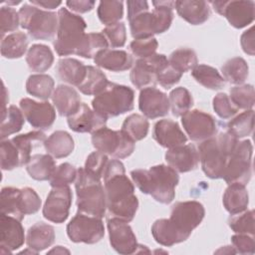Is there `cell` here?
<instances>
[{
  "label": "cell",
  "mask_w": 255,
  "mask_h": 255,
  "mask_svg": "<svg viewBox=\"0 0 255 255\" xmlns=\"http://www.w3.org/2000/svg\"><path fill=\"white\" fill-rule=\"evenodd\" d=\"M204 206L195 200L178 201L172 205L169 218L157 219L151 226L154 240L162 246H172L185 241L201 223Z\"/></svg>",
  "instance_id": "cell-1"
},
{
  "label": "cell",
  "mask_w": 255,
  "mask_h": 255,
  "mask_svg": "<svg viewBox=\"0 0 255 255\" xmlns=\"http://www.w3.org/2000/svg\"><path fill=\"white\" fill-rule=\"evenodd\" d=\"M133 184L144 194H149L157 202L169 204L175 197V187L179 182L178 172L166 164H157L149 169L137 168L130 171Z\"/></svg>",
  "instance_id": "cell-2"
},
{
  "label": "cell",
  "mask_w": 255,
  "mask_h": 255,
  "mask_svg": "<svg viewBox=\"0 0 255 255\" xmlns=\"http://www.w3.org/2000/svg\"><path fill=\"white\" fill-rule=\"evenodd\" d=\"M238 139L230 133L221 132L198 145L199 161L206 176L212 179L222 178L225 166Z\"/></svg>",
  "instance_id": "cell-3"
},
{
  "label": "cell",
  "mask_w": 255,
  "mask_h": 255,
  "mask_svg": "<svg viewBox=\"0 0 255 255\" xmlns=\"http://www.w3.org/2000/svg\"><path fill=\"white\" fill-rule=\"evenodd\" d=\"M153 10L142 11L130 19L129 29L133 39L151 38L167 31L173 20L175 1H152Z\"/></svg>",
  "instance_id": "cell-4"
},
{
  "label": "cell",
  "mask_w": 255,
  "mask_h": 255,
  "mask_svg": "<svg viewBox=\"0 0 255 255\" xmlns=\"http://www.w3.org/2000/svg\"><path fill=\"white\" fill-rule=\"evenodd\" d=\"M78 212L103 218L107 211V198L101 179L84 167L78 169L75 180Z\"/></svg>",
  "instance_id": "cell-5"
},
{
  "label": "cell",
  "mask_w": 255,
  "mask_h": 255,
  "mask_svg": "<svg viewBox=\"0 0 255 255\" xmlns=\"http://www.w3.org/2000/svg\"><path fill=\"white\" fill-rule=\"evenodd\" d=\"M87 24L85 20L67 8L58 11L57 37L53 43L59 56L78 55L86 37Z\"/></svg>",
  "instance_id": "cell-6"
},
{
  "label": "cell",
  "mask_w": 255,
  "mask_h": 255,
  "mask_svg": "<svg viewBox=\"0 0 255 255\" xmlns=\"http://www.w3.org/2000/svg\"><path fill=\"white\" fill-rule=\"evenodd\" d=\"M134 92L131 88L109 82L92 101L95 112L106 118L118 117L133 109Z\"/></svg>",
  "instance_id": "cell-7"
},
{
  "label": "cell",
  "mask_w": 255,
  "mask_h": 255,
  "mask_svg": "<svg viewBox=\"0 0 255 255\" xmlns=\"http://www.w3.org/2000/svg\"><path fill=\"white\" fill-rule=\"evenodd\" d=\"M20 26L36 40H51L58 30V14L25 3L19 9Z\"/></svg>",
  "instance_id": "cell-8"
},
{
  "label": "cell",
  "mask_w": 255,
  "mask_h": 255,
  "mask_svg": "<svg viewBox=\"0 0 255 255\" xmlns=\"http://www.w3.org/2000/svg\"><path fill=\"white\" fill-rule=\"evenodd\" d=\"M253 145L251 140L238 141L231 152L225 166L222 178L226 183H241L246 185L252 175Z\"/></svg>",
  "instance_id": "cell-9"
},
{
  "label": "cell",
  "mask_w": 255,
  "mask_h": 255,
  "mask_svg": "<svg viewBox=\"0 0 255 255\" xmlns=\"http://www.w3.org/2000/svg\"><path fill=\"white\" fill-rule=\"evenodd\" d=\"M93 146L118 159L129 156L134 150V141L122 130H114L104 127L92 133Z\"/></svg>",
  "instance_id": "cell-10"
},
{
  "label": "cell",
  "mask_w": 255,
  "mask_h": 255,
  "mask_svg": "<svg viewBox=\"0 0 255 255\" xmlns=\"http://www.w3.org/2000/svg\"><path fill=\"white\" fill-rule=\"evenodd\" d=\"M67 235L75 243L95 244L105 235L102 218L77 212L67 225Z\"/></svg>",
  "instance_id": "cell-11"
},
{
  "label": "cell",
  "mask_w": 255,
  "mask_h": 255,
  "mask_svg": "<svg viewBox=\"0 0 255 255\" xmlns=\"http://www.w3.org/2000/svg\"><path fill=\"white\" fill-rule=\"evenodd\" d=\"M213 9L225 17L234 28L241 29L254 21L255 3L251 0L236 1H211Z\"/></svg>",
  "instance_id": "cell-12"
},
{
  "label": "cell",
  "mask_w": 255,
  "mask_h": 255,
  "mask_svg": "<svg viewBox=\"0 0 255 255\" xmlns=\"http://www.w3.org/2000/svg\"><path fill=\"white\" fill-rule=\"evenodd\" d=\"M168 63L163 54H153L147 58L137 59L132 65L129 74L131 84L139 90L147 87H154L156 84V74Z\"/></svg>",
  "instance_id": "cell-13"
},
{
  "label": "cell",
  "mask_w": 255,
  "mask_h": 255,
  "mask_svg": "<svg viewBox=\"0 0 255 255\" xmlns=\"http://www.w3.org/2000/svg\"><path fill=\"white\" fill-rule=\"evenodd\" d=\"M186 134L193 141H203L217 134L218 127L214 118L202 111L191 110L181 117Z\"/></svg>",
  "instance_id": "cell-14"
},
{
  "label": "cell",
  "mask_w": 255,
  "mask_h": 255,
  "mask_svg": "<svg viewBox=\"0 0 255 255\" xmlns=\"http://www.w3.org/2000/svg\"><path fill=\"white\" fill-rule=\"evenodd\" d=\"M72 197L69 185L52 187L43 206V216L54 223L65 222L69 217Z\"/></svg>",
  "instance_id": "cell-15"
},
{
  "label": "cell",
  "mask_w": 255,
  "mask_h": 255,
  "mask_svg": "<svg viewBox=\"0 0 255 255\" xmlns=\"http://www.w3.org/2000/svg\"><path fill=\"white\" fill-rule=\"evenodd\" d=\"M107 226L111 246L120 254H132L137 250V241L128 222L116 218L108 217Z\"/></svg>",
  "instance_id": "cell-16"
},
{
  "label": "cell",
  "mask_w": 255,
  "mask_h": 255,
  "mask_svg": "<svg viewBox=\"0 0 255 255\" xmlns=\"http://www.w3.org/2000/svg\"><path fill=\"white\" fill-rule=\"evenodd\" d=\"M20 109L27 122L35 128L48 129L56 120V111L47 101L36 102L30 98H23L20 101Z\"/></svg>",
  "instance_id": "cell-17"
},
{
  "label": "cell",
  "mask_w": 255,
  "mask_h": 255,
  "mask_svg": "<svg viewBox=\"0 0 255 255\" xmlns=\"http://www.w3.org/2000/svg\"><path fill=\"white\" fill-rule=\"evenodd\" d=\"M138 108L145 118L156 119L167 115L170 106L166 94L154 87H147L140 90Z\"/></svg>",
  "instance_id": "cell-18"
},
{
  "label": "cell",
  "mask_w": 255,
  "mask_h": 255,
  "mask_svg": "<svg viewBox=\"0 0 255 255\" xmlns=\"http://www.w3.org/2000/svg\"><path fill=\"white\" fill-rule=\"evenodd\" d=\"M0 233V252L2 254L12 253L17 250L24 244L26 239L21 220L4 213H1Z\"/></svg>",
  "instance_id": "cell-19"
},
{
  "label": "cell",
  "mask_w": 255,
  "mask_h": 255,
  "mask_svg": "<svg viewBox=\"0 0 255 255\" xmlns=\"http://www.w3.org/2000/svg\"><path fill=\"white\" fill-rule=\"evenodd\" d=\"M69 128L76 132H95L106 127L107 119L91 109L87 104L82 103L79 109L68 117Z\"/></svg>",
  "instance_id": "cell-20"
},
{
  "label": "cell",
  "mask_w": 255,
  "mask_h": 255,
  "mask_svg": "<svg viewBox=\"0 0 255 255\" xmlns=\"http://www.w3.org/2000/svg\"><path fill=\"white\" fill-rule=\"evenodd\" d=\"M165 160L175 171L184 173L194 170L198 166L199 153L193 144H181L168 148L165 152Z\"/></svg>",
  "instance_id": "cell-21"
},
{
  "label": "cell",
  "mask_w": 255,
  "mask_h": 255,
  "mask_svg": "<svg viewBox=\"0 0 255 255\" xmlns=\"http://www.w3.org/2000/svg\"><path fill=\"white\" fill-rule=\"evenodd\" d=\"M154 140L165 148H172L181 144H185L187 136L180 128L179 125L169 119L160 120L153 127Z\"/></svg>",
  "instance_id": "cell-22"
},
{
  "label": "cell",
  "mask_w": 255,
  "mask_h": 255,
  "mask_svg": "<svg viewBox=\"0 0 255 255\" xmlns=\"http://www.w3.org/2000/svg\"><path fill=\"white\" fill-rule=\"evenodd\" d=\"M94 62L98 67L112 72L127 71L133 65V59L128 52L109 48L98 53Z\"/></svg>",
  "instance_id": "cell-23"
},
{
  "label": "cell",
  "mask_w": 255,
  "mask_h": 255,
  "mask_svg": "<svg viewBox=\"0 0 255 255\" xmlns=\"http://www.w3.org/2000/svg\"><path fill=\"white\" fill-rule=\"evenodd\" d=\"M53 104L62 117L73 115L81 106V97L79 93L67 85H59L52 95Z\"/></svg>",
  "instance_id": "cell-24"
},
{
  "label": "cell",
  "mask_w": 255,
  "mask_h": 255,
  "mask_svg": "<svg viewBox=\"0 0 255 255\" xmlns=\"http://www.w3.org/2000/svg\"><path fill=\"white\" fill-rule=\"evenodd\" d=\"M177 14L191 25H201L209 19L210 8L205 1H175Z\"/></svg>",
  "instance_id": "cell-25"
},
{
  "label": "cell",
  "mask_w": 255,
  "mask_h": 255,
  "mask_svg": "<svg viewBox=\"0 0 255 255\" xmlns=\"http://www.w3.org/2000/svg\"><path fill=\"white\" fill-rule=\"evenodd\" d=\"M55 229L52 225L39 221L32 225L26 235L27 246L37 253L50 247L55 241Z\"/></svg>",
  "instance_id": "cell-26"
},
{
  "label": "cell",
  "mask_w": 255,
  "mask_h": 255,
  "mask_svg": "<svg viewBox=\"0 0 255 255\" xmlns=\"http://www.w3.org/2000/svg\"><path fill=\"white\" fill-rule=\"evenodd\" d=\"M222 202L231 215L245 211L249 204V195L245 185L236 182L228 184L224 191Z\"/></svg>",
  "instance_id": "cell-27"
},
{
  "label": "cell",
  "mask_w": 255,
  "mask_h": 255,
  "mask_svg": "<svg viewBox=\"0 0 255 255\" xmlns=\"http://www.w3.org/2000/svg\"><path fill=\"white\" fill-rule=\"evenodd\" d=\"M57 75L64 83L78 87L85 78L87 66L74 58H63L57 64Z\"/></svg>",
  "instance_id": "cell-28"
},
{
  "label": "cell",
  "mask_w": 255,
  "mask_h": 255,
  "mask_svg": "<svg viewBox=\"0 0 255 255\" xmlns=\"http://www.w3.org/2000/svg\"><path fill=\"white\" fill-rule=\"evenodd\" d=\"M46 151L55 158H63L70 155L75 147L72 135L66 130H56L44 142Z\"/></svg>",
  "instance_id": "cell-29"
},
{
  "label": "cell",
  "mask_w": 255,
  "mask_h": 255,
  "mask_svg": "<svg viewBox=\"0 0 255 255\" xmlns=\"http://www.w3.org/2000/svg\"><path fill=\"white\" fill-rule=\"evenodd\" d=\"M54 62L52 50L44 44L32 45L26 55V63L29 69L38 74H43L51 68Z\"/></svg>",
  "instance_id": "cell-30"
},
{
  "label": "cell",
  "mask_w": 255,
  "mask_h": 255,
  "mask_svg": "<svg viewBox=\"0 0 255 255\" xmlns=\"http://www.w3.org/2000/svg\"><path fill=\"white\" fill-rule=\"evenodd\" d=\"M56 168V161L49 153H37L31 156L26 164V169L29 175L39 181L49 180Z\"/></svg>",
  "instance_id": "cell-31"
},
{
  "label": "cell",
  "mask_w": 255,
  "mask_h": 255,
  "mask_svg": "<svg viewBox=\"0 0 255 255\" xmlns=\"http://www.w3.org/2000/svg\"><path fill=\"white\" fill-rule=\"evenodd\" d=\"M16 145L19 154L21 165L27 164L31 158V151L34 147L44 144L46 140V134L42 130H32L23 134H19L11 138Z\"/></svg>",
  "instance_id": "cell-32"
},
{
  "label": "cell",
  "mask_w": 255,
  "mask_h": 255,
  "mask_svg": "<svg viewBox=\"0 0 255 255\" xmlns=\"http://www.w3.org/2000/svg\"><path fill=\"white\" fill-rule=\"evenodd\" d=\"M28 37L23 32L11 33L1 40V55L6 59L21 58L27 51Z\"/></svg>",
  "instance_id": "cell-33"
},
{
  "label": "cell",
  "mask_w": 255,
  "mask_h": 255,
  "mask_svg": "<svg viewBox=\"0 0 255 255\" xmlns=\"http://www.w3.org/2000/svg\"><path fill=\"white\" fill-rule=\"evenodd\" d=\"M191 76L201 86L210 90H219L225 86V80L217 69L200 64L191 70Z\"/></svg>",
  "instance_id": "cell-34"
},
{
  "label": "cell",
  "mask_w": 255,
  "mask_h": 255,
  "mask_svg": "<svg viewBox=\"0 0 255 255\" xmlns=\"http://www.w3.org/2000/svg\"><path fill=\"white\" fill-rule=\"evenodd\" d=\"M25 116L21 109L14 105H11L2 112V122H1V140L5 139L9 135L19 132L25 123Z\"/></svg>",
  "instance_id": "cell-35"
},
{
  "label": "cell",
  "mask_w": 255,
  "mask_h": 255,
  "mask_svg": "<svg viewBox=\"0 0 255 255\" xmlns=\"http://www.w3.org/2000/svg\"><path fill=\"white\" fill-rule=\"evenodd\" d=\"M222 77L233 85H242L248 78L249 68L246 61L241 57H234L227 60L221 67Z\"/></svg>",
  "instance_id": "cell-36"
},
{
  "label": "cell",
  "mask_w": 255,
  "mask_h": 255,
  "mask_svg": "<svg viewBox=\"0 0 255 255\" xmlns=\"http://www.w3.org/2000/svg\"><path fill=\"white\" fill-rule=\"evenodd\" d=\"M109 83L106 75L94 66H87L84 80L77 87L78 90L87 96H96L102 92Z\"/></svg>",
  "instance_id": "cell-37"
},
{
  "label": "cell",
  "mask_w": 255,
  "mask_h": 255,
  "mask_svg": "<svg viewBox=\"0 0 255 255\" xmlns=\"http://www.w3.org/2000/svg\"><path fill=\"white\" fill-rule=\"evenodd\" d=\"M55 82L46 74H34L29 76L26 82V91L29 95L42 100H48L54 93Z\"/></svg>",
  "instance_id": "cell-38"
},
{
  "label": "cell",
  "mask_w": 255,
  "mask_h": 255,
  "mask_svg": "<svg viewBox=\"0 0 255 255\" xmlns=\"http://www.w3.org/2000/svg\"><path fill=\"white\" fill-rule=\"evenodd\" d=\"M227 132L235 138H243L251 135L254 128V111L246 110L227 123Z\"/></svg>",
  "instance_id": "cell-39"
},
{
  "label": "cell",
  "mask_w": 255,
  "mask_h": 255,
  "mask_svg": "<svg viewBox=\"0 0 255 255\" xmlns=\"http://www.w3.org/2000/svg\"><path fill=\"white\" fill-rule=\"evenodd\" d=\"M1 213L13 216L19 220H23L24 214L20 206V188L6 186L1 189L0 196Z\"/></svg>",
  "instance_id": "cell-40"
},
{
  "label": "cell",
  "mask_w": 255,
  "mask_h": 255,
  "mask_svg": "<svg viewBox=\"0 0 255 255\" xmlns=\"http://www.w3.org/2000/svg\"><path fill=\"white\" fill-rule=\"evenodd\" d=\"M149 123L145 117L138 114H131L122 125V131L134 142L143 139L148 132Z\"/></svg>",
  "instance_id": "cell-41"
},
{
  "label": "cell",
  "mask_w": 255,
  "mask_h": 255,
  "mask_svg": "<svg viewBox=\"0 0 255 255\" xmlns=\"http://www.w3.org/2000/svg\"><path fill=\"white\" fill-rule=\"evenodd\" d=\"M168 100L172 115L175 117H182L193 106V98L190 92L183 87H177L171 90Z\"/></svg>",
  "instance_id": "cell-42"
},
{
  "label": "cell",
  "mask_w": 255,
  "mask_h": 255,
  "mask_svg": "<svg viewBox=\"0 0 255 255\" xmlns=\"http://www.w3.org/2000/svg\"><path fill=\"white\" fill-rule=\"evenodd\" d=\"M167 60L170 66L181 74L192 70L198 65L196 53L189 48H179L174 50Z\"/></svg>",
  "instance_id": "cell-43"
},
{
  "label": "cell",
  "mask_w": 255,
  "mask_h": 255,
  "mask_svg": "<svg viewBox=\"0 0 255 255\" xmlns=\"http://www.w3.org/2000/svg\"><path fill=\"white\" fill-rule=\"evenodd\" d=\"M97 13L100 21L106 26L119 23L124 15V2L101 1Z\"/></svg>",
  "instance_id": "cell-44"
},
{
  "label": "cell",
  "mask_w": 255,
  "mask_h": 255,
  "mask_svg": "<svg viewBox=\"0 0 255 255\" xmlns=\"http://www.w3.org/2000/svg\"><path fill=\"white\" fill-rule=\"evenodd\" d=\"M108 48V41L102 33L91 32L86 34L84 43L78 53V56L86 59H92L95 58L98 53Z\"/></svg>",
  "instance_id": "cell-45"
},
{
  "label": "cell",
  "mask_w": 255,
  "mask_h": 255,
  "mask_svg": "<svg viewBox=\"0 0 255 255\" xmlns=\"http://www.w3.org/2000/svg\"><path fill=\"white\" fill-rule=\"evenodd\" d=\"M229 98L238 110H252L255 103L254 87L252 85L235 86L230 90Z\"/></svg>",
  "instance_id": "cell-46"
},
{
  "label": "cell",
  "mask_w": 255,
  "mask_h": 255,
  "mask_svg": "<svg viewBox=\"0 0 255 255\" xmlns=\"http://www.w3.org/2000/svg\"><path fill=\"white\" fill-rule=\"evenodd\" d=\"M228 225L235 233L254 235V210H245L231 215Z\"/></svg>",
  "instance_id": "cell-47"
},
{
  "label": "cell",
  "mask_w": 255,
  "mask_h": 255,
  "mask_svg": "<svg viewBox=\"0 0 255 255\" xmlns=\"http://www.w3.org/2000/svg\"><path fill=\"white\" fill-rule=\"evenodd\" d=\"M1 168L3 170H12L22 166L19 151L12 139H2L0 145Z\"/></svg>",
  "instance_id": "cell-48"
},
{
  "label": "cell",
  "mask_w": 255,
  "mask_h": 255,
  "mask_svg": "<svg viewBox=\"0 0 255 255\" xmlns=\"http://www.w3.org/2000/svg\"><path fill=\"white\" fill-rule=\"evenodd\" d=\"M78 169L69 162L61 163L56 166L51 178L49 179L52 187L56 186H67L70 183L75 182L77 178Z\"/></svg>",
  "instance_id": "cell-49"
},
{
  "label": "cell",
  "mask_w": 255,
  "mask_h": 255,
  "mask_svg": "<svg viewBox=\"0 0 255 255\" xmlns=\"http://www.w3.org/2000/svg\"><path fill=\"white\" fill-rule=\"evenodd\" d=\"M42 201L38 193L31 187L20 188V206L24 215L34 214L39 211Z\"/></svg>",
  "instance_id": "cell-50"
},
{
  "label": "cell",
  "mask_w": 255,
  "mask_h": 255,
  "mask_svg": "<svg viewBox=\"0 0 255 255\" xmlns=\"http://www.w3.org/2000/svg\"><path fill=\"white\" fill-rule=\"evenodd\" d=\"M101 33L107 39L109 47L121 48L126 44L127 32L126 26L123 22L107 26Z\"/></svg>",
  "instance_id": "cell-51"
},
{
  "label": "cell",
  "mask_w": 255,
  "mask_h": 255,
  "mask_svg": "<svg viewBox=\"0 0 255 255\" xmlns=\"http://www.w3.org/2000/svg\"><path fill=\"white\" fill-rule=\"evenodd\" d=\"M20 25L19 12L12 7L2 6L0 9V32L1 39L8 32H13L18 29Z\"/></svg>",
  "instance_id": "cell-52"
},
{
  "label": "cell",
  "mask_w": 255,
  "mask_h": 255,
  "mask_svg": "<svg viewBox=\"0 0 255 255\" xmlns=\"http://www.w3.org/2000/svg\"><path fill=\"white\" fill-rule=\"evenodd\" d=\"M108 161H109V158L107 154L99 150L93 151L87 157L84 168L95 177L102 179Z\"/></svg>",
  "instance_id": "cell-53"
},
{
  "label": "cell",
  "mask_w": 255,
  "mask_h": 255,
  "mask_svg": "<svg viewBox=\"0 0 255 255\" xmlns=\"http://www.w3.org/2000/svg\"><path fill=\"white\" fill-rule=\"evenodd\" d=\"M212 104L213 110L217 116L223 120L234 117L238 112V109L233 105L229 96L225 93H218L213 98Z\"/></svg>",
  "instance_id": "cell-54"
},
{
  "label": "cell",
  "mask_w": 255,
  "mask_h": 255,
  "mask_svg": "<svg viewBox=\"0 0 255 255\" xmlns=\"http://www.w3.org/2000/svg\"><path fill=\"white\" fill-rule=\"evenodd\" d=\"M158 47L157 40L153 37L145 39H134L129 44V50L138 59L147 58L153 54Z\"/></svg>",
  "instance_id": "cell-55"
},
{
  "label": "cell",
  "mask_w": 255,
  "mask_h": 255,
  "mask_svg": "<svg viewBox=\"0 0 255 255\" xmlns=\"http://www.w3.org/2000/svg\"><path fill=\"white\" fill-rule=\"evenodd\" d=\"M155 77H156V83H158L162 88L167 90L173 87L175 84H177L180 81L182 74L177 70H175L168 63L156 74Z\"/></svg>",
  "instance_id": "cell-56"
},
{
  "label": "cell",
  "mask_w": 255,
  "mask_h": 255,
  "mask_svg": "<svg viewBox=\"0 0 255 255\" xmlns=\"http://www.w3.org/2000/svg\"><path fill=\"white\" fill-rule=\"evenodd\" d=\"M231 242L236 253L253 254L255 251L254 235L236 233L231 237Z\"/></svg>",
  "instance_id": "cell-57"
},
{
  "label": "cell",
  "mask_w": 255,
  "mask_h": 255,
  "mask_svg": "<svg viewBox=\"0 0 255 255\" xmlns=\"http://www.w3.org/2000/svg\"><path fill=\"white\" fill-rule=\"evenodd\" d=\"M240 44L243 51L246 54L250 56H254L255 45H254V27L253 26L242 33L240 37Z\"/></svg>",
  "instance_id": "cell-58"
},
{
  "label": "cell",
  "mask_w": 255,
  "mask_h": 255,
  "mask_svg": "<svg viewBox=\"0 0 255 255\" xmlns=\"http://www.w3.org/2000/svg\"><path fill=\"white\" fill-rule=\"evenodd\" d=\"M66 5L72 11L83 14L93 10L96 5V2L89 1V0H72V1H67Z\"/></svg>",
  "instance_id": "cell-59"
},
{
  "label": "cell",
  "mask_w": 255,
  "mask_h": 255,
  "mask_svg": "<svg viewBox=\"0 0 255 255\" xmlns=\"http://www.w3.org/2000/svg\"><path fill=\"white\" fill-rule=\"evenodd\" d=\"M128 5V19H130L131 17H133L134 15L148 10V3L146 1H128L127 2Z\"/></svg>",
  "instance_id": "cell-60"
},
{
  "label": "cell",
  "mask_w": 255,
  "mask_h": 255,
  "mask_svg": "<svg viewBox=\"0 0 255 255\" xmlns=\"http://www.w3.org/2000/svg\"><path fill=\"white\" fill-rule=\"evenodd\" d=\"M30 3L37 7H42L47 11L55 9L62 4L61 1H52V0H49V1L48 0H30Z\"/></svg>",
  "instance_id": "cell-61"
},
{
  "label": "cell",
  "mask_w": 255,
  "mask_h": 255,
  "mask_svg": "<svg viewBox=\"0 0 255 255\" xmlns=\"http://www.w3.org/2000/svg\"><path fill=\"white\" fill-rule=\"evenodd\" d=\"M48 253H49V254H52V253H56V254H64V253H67V254H69L70 251H69L68 249L64 248L63 246H56L55 248H53V249H51L50 251H48Z\"/></svg>",
  "instance_id": "cell-62"
},
{
  "label": "cell",
  "mask_w": 255,
  "mask_h": 255,
  "mask_svg": "<svg viewBox=\"0 0 255 255\" xmlns=\"http://www.w3.org/2000/svg\"><path fill=\"white\" fill-rule=\"evenodd\" d=\"M216 253H228L229 254V253H236V251L233 248V246H224V247L218 249L216 251Z\"/></svg>",
  "instance_id": "cell-63"
},
{
  "label": "cell",
  "mask_w": 255,
  "mask_h": 255,
  "mask_svg": "<svg viewBox=\"0 0 255 255\" xmlns=\"http://www.w3.org/2000/svg\"><path fill=\"white\" fill-rule=\"evenodd\" d=\"M5 3L8 4L9 7H11V5H18V4H20L21 1H7V2H5Z\"/></svg>",
  "instance_id": "cell-64"
}]
</instances>
